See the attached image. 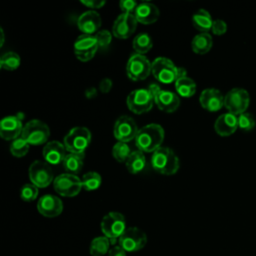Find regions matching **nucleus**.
I'll use <instances>...</instances> for the list:
<instances>
[{
  "mask_svg": "<svg viewBox=\"0 0 256 256\" xmlns=\"http://www.w3.org/2000/svg\"><path fill=\"white\" fill-rule=\"evenodd\" d=\"M138 128L135 120L127 115H123L119 117L114 125L113 133L115 138L120 142H128L132 139H135Z\"/></svg>",
  "mask_w": 256,
  "mask_h": 256,
  "instance_id": "16",
  "label": "nucleus"
},
{
  "mask_svg": "<svg viewBox=\"0 0 256 256\" xmlns=\"http://www.w3.org/2000/svg\"><path fill=\"white\" fill-rule=\"evenodd\" d=\"M151 73L159 82L164 84L175 83L180 77L186 76L185 69L177 67L170 59L165 57H158L152 62Z\"/></svg>",
  "mask_w": 256,
  "mask_h": 256,
  "instance_id": "2",
  "label": "nucleus"
},
{
  "mask_svg": "<svg viewBox=\"0 0 256 256\" xmlns=\"http://www.w3.org/2000/svg\"><path fill=\"white\" fill-rule=\"evenodd\" d=\"M137 23L134 14L122 13L114 21L112 33L118 39H126L135 32Z\"/></svg>",
  "mask_w": 256,
  "mask_h": 256,
  "instance_id": "17",
  "label": "nucleus"
},
{
  "mask_svg": "<svg viewBox=\"0 0 256 256\" xmlns=\"http://www.w3.org/2000/svg\"><path fill=\"white\" fill-rule=\"evenodd\" d=\"M98 49L99 46L95 35L82 34L77 37L74 43V53L83 62L91 60Z\"/></svg>",
  "mask_w": 256,
  "mask_h": 256,
  "instance_id": "14",
  "label": "nucleus"
},
{
  "mask_svg": "<svg viewBox=\"0 0 256 256\" xmlns=\"http://www.w3.org/2000/svg\"><path fill=\"white\" fill-rule=\"evenodd\" d=\"M133 14L138 22L149 25L158 20L160 16V11L158 7L153 3L142 2L137 5Z\"/></svg>",
  "mask_w": 256,
  "mask_h": 256,
  "instance_id": "21",
  "label": "nucleus"
},
{
  "mask_svg": "<svg viewBox=\"0 0 256 256\" xmlns=\"http://www.w3.org/2000/svg\"><path fill=\"white\" fill-rule=\"evenodd\" d=\"M151 165L163 175H173L179 169V159L172 149L161 146L153 152Z\"/></svg>",
  "mask_w": 256,
  "mask_h": 256,
  "instance_id": "3",
  "label": "nucleus"
},
{
  "mask_svg": "<svg viewBox=\"0 0 256 256\" xmlns=\"http://www.w3.org/2000/svg\"><path fill=\"white\" fill-rule=\"evenodd\" d=\"M213 21L210 13L205 9H199L192 16L193 26L201 33H208L212 28Z\"/></svg>",
  "mask_w": 256,
  "mask_h": 256,
  "instance_id": "24",
  "label": "nucleus"
},
{
  "mask_svg": "<svg viewBox=\"0 0 256 256\" xmlns=\"http://www.w3.org/2000/svg\"><path fill=\"white\" fill-rule=\"evenodd\" d=\"M81 3L92 10L99 9L105 5V1H97V0H81Z\"/></svg>",
  "mask_w": 256,
  "mask_h": 256,
  "instance_id": "40",
  "label": "nucleus"
},
{
  "mask_svg": "<svg viewBox=\"0 0 256 256\" xmlns=\"http://www.w3.org/2000/svg\"><path fill=\"white\" fill-rule=\"evenodd\" d=\"M134 140L138 150L146 153L154 152L161 147L164 140V130L159 124L151 123L139 129Z\"/></svg>",
  "mask_w": 256,
  "mask_h": 256,
  "instance_id": "1",
  "label": "nucleus"
},
{
  "mask_svg": "<svg viewBox=\"0 0 256 256\" xmlns=\"http://www.w3.org/2000/svg\"><path fill=\"white\" fill-rule=\"evenodd\" d=\"M211 30L215 35H223L227 31V24L221 19H216L213 21Z\"/></svg>",
  "mask_w": 256,
  "mask_h": 256,
  "instance_id": "38",
  "label": "nucleus"
},
{
  "mask_svg": "<svg viewBox=\"0 0 256 256\" xmlns=\"http://www.w3.org/2000/svg\"><path fill=\"white\" fill-rule=\"evenodd\" d=\"M96 95H97V90L94 87H90V88L86 89V91H85V96L89 99L94 98Z\"/></svg>",
  "mask_w": 256,
  "mask_h": 256,
  "instance_id": "43",
  "label": "nucleus"
},
{
  "mask_svg": "<svg viewBox=\"0 0 256 256\" xmlns=\"http://www.w3.org/2000/svg\"><path fill=\"white\" fill-rule=\"evenodd\" d=\"M20 57L17 53L9 51L4 53L1 56L0 59V66L1 68L8 70V71H13L15 69H17L20 65Z\"/></svg>",
  "mask_w": 256,
  "mask_h": 256,
  "instance_id": "31",
  "label": "nucleus"
},
{
  "mask_svg": "<svg viewBox=\"0 0 256 256\" xmlns=\"http://www.w3.org/2000/svg\"><path fill=\"white\" fill-rule=\"evenodd\" d=\"M50 130L47 124L38 119H33L24 125L21 137L30 145H41L47 142Z\"/></svg>",
  "mask_w": 256,
  "mask_h": 256,
  "instance_id": "6",
  "label": "nucleus"
},
{
  "mask_svg": "<svg viewBox=\"0 0 256 256\" xmlns=\"http://www.w3.org/2000/svg\"><path fill=\"white\" fill-rule=\"evenodd\" d=\"M127 170L132 174H137L141 172L146 165V159L142 151H132L130 156L125 162Z\"/></svg>",
  "mask_w": 256,
  "mask_h": 256,
  "instance_id": "26",
  "label": "nucleus"
},
{
  "mask_svg": "<svg viewBox=\"0 0 256 256\" xmlns=\"http://www.w3.org/2000/svg\"><path fill=\"white\" fill-rule=\"evenodd\" d=\"M213 40L209 33L197 34L191 42L192 50L197 54H205L212 48Z\"/></svg>",
  "mask_w": 256,
  "mask_h": 256,
  "instance_id": "25",
  "label": "nucleus"
},
{
  "mask_svg": "<svg viewBox=\"0 0 256 256\" xmlns=\"http://www.w3.org/2000/svg\"><path fill=\"white\" fill-rule=\"evenodd\" d=\"M147 243L146 233L138 227H127L118 239V244L126 252H137Z\"/></svg>",
  "mask_w": 256,
  "mask_h": 256,
  "instance_id": "10",
  "label": "nucleus"
},
{
  "mask_svg": "<svg viewBox=\"0 0 256 256\" xmlns=\"http://www.w3.org/2000/svg\"><path fill=\"white\" fill-rule=\"evenodd\" d=\"M111 242L105 236H99L94 238L89 246V252L92 256H104L108 254L110 250Z\"/></svg>",
  "mask_w": 256,
  "mask_h": 256,
  "instance_id": "29",
  "label": "nucleus"
},
{
  "mask_svg": "<svg viewBox=\"0 0 256 256\" xmlns=\"http://www.w3.org/2000/svg\"><path fill=\"white\" fill-rule=\"evenodd\" d=\"M77 26L83 34L95 35L101 26L100 15L95 10L85 11L78 17Z\"/></svg>",
  "mask_w": 256,
  "mask_h": 256,
  "instance_id": "20",
  "label": "nucleus"
},
{
  "mask_svg": "<svg viewBox=\"0 0 256 256\" xmlns=\"http://www.w3.org/2000/svg\"><path fill=\"white\" fill-rule=\"evenodd\" d=\"M81 180H82L83 188L87 191H93V190L98 189L102 182V178H101L100 174L95 171H90V172L84 174V176L82 177Z\"/></svg>",
  "mask_w": 256,
  "mask_h": 256,
  "instance_id": "32",
  "label": "nucleus"
},
{
  "mask_svg": "<svg viewBox=\"0 0 256 256\" xmlns=\"http://www.w3.org/2000/svg\"><path fill=\"white\" fill-rule=\"evenodd\" d=\"M38 196V187L32 183H26L22 186L20 191V197L23 201H34Z\"/></svg>",
  "mask_w": 256,
  "mask_h": 256,
  "instance_id": "36",
  "label": "nucleus"
},
{
  "mask_svg": "<svg viewBox=\"0 0 256 256\" xmlns=\"http://www.w3.org/2000/svg\"><path fill=\"white\" fill-rule=\"evenodd\" d=\"M95 37H96V39H97L98 46H99V48H101V49L107 48V47L110 45L111 40H112V35H111V33H110L108 30H101V31H98V32L95 34Z\"/></svg>",
  "mask_w": 256,
  "mask_h": 256,
  "instance_id": "37",
  "label": "nucleus"
},
{
  "mask_svg": "<svg viewBox=\"0 0 256 256\" xmlns=\"http://www.w3.org/2000/svg\"><path fill=\"white\" fill-rule=\"evenodd\" d=\"M130 154V147L126 142L118 141L112 148V155L118 162H126Z\"/></svg>",
  "mask_w": 256,
  "mask_h": 256,
  "instance_id": "34",
  "label": "nucleus"
},
{
  "mask_svg": "<svg viewBox=\"0 0 256 256\" xmlns=\"http://www.w3.org/2000/svg\"><path fill=\"white\" fill-rule=\"evenodd\" d=\"M223 94L216 88L204 89L199 97L201 106L210 112H216L224 106Z\"/></svg>",
  "mask_w": 256,
  "mask_h": 256,
  "instance_id": "19",
  "label": "nucleus"
},
{
  "mask_svg": "<svg viewBox=\"0 0 256 256\" xmlns=\"http://www.w3.org/2000/svg\"><path fill=\"white\" fill-rule=\"evenodd\" d=\"M83 159H84V155L75 154V153H68L65 156L62 165L68 173L75 175V174L79 173L82 170V168H83Z\"/></svg>",
  "mask_w": 256,
  "mask_h": 256,
  "instance_id": "28",
  "label": "nucleus"
},
{
  "mask_svg": "<svg viewBox=\"0 0 256 256\" xmlns=\"http://www.w3.org/2000/svg\"><path fill=\"white\" fill-rule=\"evenodd\" d=\"M238 128V118L232 113L221 114L214 123L216 133L222 137L232 135Z\"/></svg>",
  "mask_w": 256,
  "mask_h": 256,
  "instance_id": "23",
  "label": "nucleus"
},
{
  "mask_svg": "<svg viewBox=\"0 0 256 256\" xmlns=\"http://www.w3.org/2000/svg\"><path fill=\"white\" fill-rule=\"evenodd\" d=\"M133 48L134 50L141 55H144L147 53L153 46L152 38L147 33H140L136 35V37L133 40Z\"/></svg>",
  "mask_w": 256,
  "mask_h": 256,
  "instance_id": "30",
  "label": "nucleus"
},
{
  "mask_svg": "<svg viewBox=\"0 0 256 256\" xmlns=\"http://www.w3.org/2000/svg\"><path fill=\"white\" fill-rule=\"evenodd\" d=\"M137 5L138 4L136 3V1H133V0H122L119 2L120 9L123 11V13L133 14Z\"/></svg>",
  "mask_w": 256,
  "mask_h": 256,
  "instance_id": "39",
  "label": "nucleus"
},
{
  "mask_svg": "<svg viewBox=\"0 0 256 256\" xmlns=\"http://www.w3.org/2000/svg\"><path fill=\"white\" fill-rule=\"evenodd\" d=\"M66 155V148L59 141H50L43 148V157L48 164L58 165L63 163Z\"/></svg>",
  "mask_w": 256,
  "mask_h": 256,
  "instance_id": "22",
  "label": "nucleus"
},
{
  "mask_svg": "<svg viewBox=\"0 0 256 256\" xmlns=\"http://www.w3.org/2000/svg\"><path fill=\"white\" fill-rule=\"evenodd\" d=\"M54 190L61 196L64 197H73L79 194L83 185L82 180L70 173H63L58 176L53 181Z\"/></svg>",
  "mask_w": 256,
  "mask_h": 256,
  "instance_id": "9",
  "label": "nucleus"
},
{
  "mask_svg": "<svg viewBox=\"0 0 256 256\" xmlns=\"http://www.w3.org/2000/svg\"><path fill=\"white\" fill-rule=\"evenodd\" d=\"M101 231L105 237H107L111 244L114 245L120 236L126 230V221L124 216L119 212L107 213L101 221Z\"/></svg>",
  "mask_w": 256,
  "mask_h": 256,
  "instance_id": "5",
  "label": "nucleus"
},
{
  "mask_svg": "<svg viewBox=\"0 0 256 256\" xmlns=\"http://www.w3.org/2000/svg\"><path fill=\"white\" fill-rule=\"evenodd\" d=\"M238 118V128L243 131H251L254 129L256 125V121L254 116L251 113L245 112L237 116Z\"/></svg>",
  "mask_w": 256,
  "mask_h": 256,
  "instance_id": "35",
  "label": "nucleus"
},
{
  "mask_svg": "<svg viewBox=\"0 0 256 256\" xmlns=\"http://www.w3.org/2000/svg\"><path fill=\"white\" fill-rule=\"evenodd\" d=\"M29 146L30 144L20 136L10 144V152L15 157H23L27 154Z\"/></svg>",
  "mask_w": 256,
  "mask_h": 256,
  "instance_id": "33",
  "label": "nucleus"
},
{
  "mask_svg": "<svg viewBox=\"0 0 256 256\" xmlns=\"http://www.w3.org/2000/svg\"><path fill=\"white\" fill-rule=\"evenodd\" d=\"M250 103V96L244 88L231 89L224 98V107L236 116L245 113Z\"/></svg>",
  "mask_w": 256,
  "mask_h": 256,
  "instance_id": "7",
  "label": "nucleus"
},
{
  "mask_svg": "<svg viewBox=\"0 0 256 256\" xmlns=\"http://www.w3.org/2000/svg\"><path fill=\"white\" fill-rule=\"evenodd\" d=\"M152 70V63L141 54H133L126 65L127 76L132 81H140L146 79Z\"/></svg>",
  "mask_w": 256,
  "mask_h": 256,
  "instance_id": "11",
  "label": "nucleus"
},
{
  "mask_svg": "<svg viewBox=\"0 0 256 256\" xmlns=\"http://www.w3.org/2000/svg\"><path fill=\"white\" fill-rule=\"evenodd\" d=\"M126 255H127V252L119 244L113 245L107 254V256H126Z\"/></svg>",
  "mask_w": 256,
  "mask_h": 256,
  "instance_id": "41",
  "label": "nucleus"
},
{
  "mask_svg": "<svg viewBox=\"0 0 256 256\" xmlns=\"http://www.w3.org/2000/svg\"><path fill=\"white\" fill-rule=\"evenodd\" d=\"M24 114L22 112L16 115L4 117L0 122V135L5 140H15L22 134Z\"/></svg>",
  "mask_w": 256,
  "mask_h": 256,
  "instance_id": "15",
  "label": "nucleus"
},
{
  "mask_svg": "<svg viewBox=\"0 0 256 256\" xmlns=\"http://www.w3.org/2000/svg\"><path fill=\"white\" fill-rule=\"evenodd\" d=\"M91 142V132L86 127H74L64 137L63 144L69 153L84 155Z\"/></svg>",
  "mask_w": 256,
  "mask_h": 256,
  "instance_id": "4",
  "label": "nucleus"
},
{
  "mask_svg": "<svg viewBox=\"0 0 256 256\" xmlns=\"http://www.w3.org/2000/svg\"><path fill=\"white\" fill-rule=\"evenodd\" d=\"M126 103L133 113L143 114L152 108L154 96L149 89H136L127 96Z\"/></svg>",
  "mask_w": 256,
  "mask_h": 256,
  "instance_id": "8",
  "label": "nucleus"
},
{
  "mask_svg": "<svg viewBox=\"0 0 256 256\" xmlns=\"http://www.w3.org/2000/svg\"><path fill=\"white\" fill-rule=\"evenodd\" d=\"M38 212L48 218L59 216L63 211V203L61 199L52 194H46L40 197L37 202Z\"/></svg>",
  "mask_w": 256,
  "mask_h": 256,
  "instance_id": "18",
  "label": "nucleus"
},
{
  "mask_svg": "<svg viewBox=\"0 0 256 256\" xmlns=\"http://www.w3.org/2000/svg\"><path fill=\"white\" fill-rule=\"evenodd\" d=\"M29 178L31 183L38 188L47 187L55 179L49 164L40 160H36L30 165Z\"/></svg>",
  "mask_w": 256,
  "mask_h": 256,
  "instance_id": "13",
  "label": "nucleus"
},
{
  "mask_svg": "<svg viewBox=\"0 0 256 256\" xmlns=\"http://www.w3.org/2000/svg\"><path fill=\"white\" fill-rule=\"evenodd\" d=\"M175 88L178 95L185 98H189L192 97L196 92V83L194 82L193 79L187 76H183L176 80Z\"/></svg>",
  "mask_w": 256,
  "mask_h": 256,
  "instance_id": "27",
  "label": "nucleus"
},
{
  "mask_svg": "<svg viewBox=\"0 0 256 256\" xmlns=\"http://www.w3.org/2000/svg\"><path fill=\"white\" fill-rule=\"evenodd\" d=\"M112 86H113L112 80L109 78H104L99 83V89L102 93H108L111 90Z\"/></svg>",
  "mask_w": 256,
  "mask_h": 256,
  "instance_id": "42",
  "label": "nucleus"
},
{
  "mask_svg": "<svg viewBox=\"0 0 256 256\" xmlns=\"http://www.w3.org/2000/svg\"><path fill=\"white\" fill-rule=\"evenodd\" d=\"M0 35H1V40H0V46H3L4 41H5V37H4V31L2 28H0Z\"/></svg>",
  "mask_w": 256,
  "mask_h": 256,
  "instance_id": "44",
  "label": "nucleus"
},
{
  "mask_svg": "<svg viewBox=\"0 0 256 256\" xmlns=\"http://www.w3.org/2000/svg\"><path fill=\"white\" fill-rule=\"evenodd\" d=\"M148 89L154 96V103L161 111L172 113L179 107L180 99L176 93L162 90L157 84H151Z\"/></svg>",
  "mask_w": 256,
  "mask_h": 256,
  "instance_id": "12",
  "label": "nucleus"
}]
</instances>
